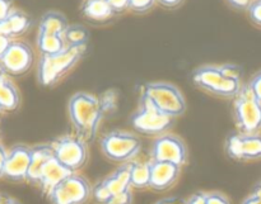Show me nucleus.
Instances as JSON below:
<instances>
[{"instance_id": "nucleus-3", "label": "nucleus", "mask_w": 261, "mask_h": 204, "mask_svg": "<svg viewBox=\"0 0 261 204\" xmlns=\"http://www.w3.org/2000/svg\"><path fill=\"white\" fill-rule=\"evenodd\" d=\"M87 47L66 46L56 55H41L37 65V79L42 86H54L70 73L86 53Z\"/></svg>"}, {"instance_id": "nucleus-12", "label": "nucleus", "mask_w": 261, "mask_h": 204, "mask_svg": "<svg viewBox=\"0 0 261 204\" xmlns=\"http://www.w3.org/2000/svg\"><path fill=\"white\" fill-rule=\"evenodd\" d=\"M226 152L237 161L261 159V133H234L227 139Z\"/></svg>"}, {"instance_id": "nucleus-33", "label": "nucleus", "mask_w": 261, "mask_h": 204, "mask_svg": "<svg viewBox=\"0 0 261 204\" xmlns=\"http://www.w3.org/2000/svg\"><path fill=\"white\" fill-rule=\"evenodd\" d=\"M242 204H261V184L255 187L251 194L242 202Z\"/></svg>"}, {"instance_id": "nucleus-34", "label": "nucleus", "mask_w": 261, "mask_h": 204, "mask_svg": "<svg viewBox=\"0 0 261 204\" xmlns=\"http://www.w3.org/2000/svg\"><path fill=\"white\" fill-rule=\"evenodd\" d=\"M226 2L236 10H249L254 0H226Z\"/></svg>"}, {"instance_id": "nucleus-2", "label": "nucleus", "mask_w": 261, "mask_h": 204, "mask_svg": "<svg viewBox=\"0 0 261 204\" xmlns=\"http://www.w3.org/2000/svg\"><path fill=\"white\" fill-rule=\"evenodd\" d=\"M191 80L196 88L224 99H234L244 86L242 69L234 63L199 66Z\"/></svg>"}, {"instance_id": "nucleus-1", "label": "nucleus", "mask_w": 261, "mask_h": 204, "mask_svg": "<svg viewBox=\"0 0 261 204\" xmlns=\"http://www.w3.org/2000/svg\"><path fill=\"white\" fill-rule=\"evenodd\" d=\"M115 107L116 95L112 91L106 93L102 98L84 91L74 94L69 100L68 111L76 134L87 144L93 142L105 117Z\"/></svg>"}, {"instance_id": "nucleus-6", "label": "nucleus", "mask_w": 261, "mask_h": 204, "mask_svg": "<svg viewBox=\"0 0 261 204\" xmlns=\"http://www.w3.org/2000/svg\"><path fill=\"white\" fill-rule=\"evenodd\" d=\"M233 117L241 133H261V101L249 85H244L233 100Z\"/></svg>"}, {"instance_id": "nucleus-38", "label": "nucleus", "mask_w": 261, "mask_h": 204, "mask_svg": "<svg viewBox=\"0 0 261 204\" xmlns=\"http://www.w3.org/2000/svg\"><path fill=\"white\" fill-rule=\"evenodd\" d=\"M7 154L8 151L5 150V147L0 144V179L4 175V167H5V160H7Z\"/></svg>"}, {"instance_id": "nucleus-40", "label": "nucleus", "mask_w": 261, "mask_h": 204, "mask_svg": "<svg viewBox=\"0 0 261 204\" xmlns=\"http://www.w3.org/2000/svg\"><path fill=\"white\" fill-rule=\"evenodd\" d=\"M0 204H20L17 199L12 197H8V195H2V200H0Z\"/></svg>"}, {"instance_id": "nucleus-35", "label": "nucleus", "mask_w": 261, "mask_h": 204, "mask_svg": "<svg viewBox=\"0 0 261 204\" xmlns=\"http://www.w3.org/2000/svg\"><path fill=\"white\" fill-rule=\"evenodd\" d=\"M13 41L14 40H12L10 37L5 36L4 33L0 32V57H2L5 52H7V50L10 47V45H12Z\"/></svg>"}, {"instance_id": "nucleus-19", "label": "nucleus", "mask_w": 261, "mask_h": 204, "mask_svg": "<svg viewBox=\"0 0 261 204\" xmlns=\"http://www.w3.org/2000/svg\"><path fill=\"white\" fill-rule=\"evenodd\" d=\"M81 12L86 19L93 23H106L116 14L107 0H84Z\"/></svg>"}, {"instance_id": "nucleus-37", "label": "nucleus", "mask_w": 261, "mask_h": 204, "mask_svg": "<svg viewBox=\"0 0 261 204\" xmlns=\"http://www.w3.org/2000/svg\"><path fill=\"white\" fill-rule=\"evenodd\" d=\"M186 204H206V193H195L186 200Z\"/></svg>"}, {"instance_id": "nucleus-30", "label": "nucleus", "mask_w": 261, "mask_h": 204, "mask_svg": "<svg viewBox=\"0 0 261 204\" xmlns=\"http://www.w3.org/2000/svg\"><path fill=\"white\" fill-rule=\"evenodd\" d=\"M206 204H231L221 193H206Z\"/></svg>"}, {"instance_id": "nucleus-8", "label": "nucleus", "mask_w": 261, "mask_h": 204, "mask_svg": "<svg viewBox=\"0 0 261 204\" xmlns=\"http://www.w3.org/2000/svg\"><path fill=\"white\" fill-rule=\"evenodd\" d=\"M54 157L71 173L78 172L86 165L88 159L87 142L78 134H65L54 140L50 144Z\"/></svg>"}, {"instance_id": "nucleus-9", "label": "nucleus", "mask_w": 261, "mask_h": 204, "mask_svg": "<svg viewBox=\"0 0 261 204\" xmlns=\"http://www.w3.org/2000/svg\"><path fill=\"white\" fill-rule=\"evenodd\" d=\"M91 195V185L86 178L73 173L61 180L47 197L51 204H86Z\"/></svg>"}, {"instance_id": "nucleus-5", "label": "nucleus", "mask_w": 261, "mask_h": 204, "mask_svg": "<svg viewBox=\"0 0 261 204\" xmlns=\"http://www.w3.org/2000/svg\"><path fill=\"white\" fill-rule=\"evenodd\" d=\"M101 150L111 161L127 164L142 151V140L130 132L115 129L102 136Z\"/></svg>"}, {"instance_id": "nucleus-31", "label": "nucleus", "mask_w": 261, "mask_h": 204, "mask_svg": "<svg viewBox=\"0 0 261 204\" xmlns=\"http://www.w3.org/2000/svg\"><path fill=\"white\" fill-rule=\"evenodd\" d=\"M109 4L111 5L112 10L115 13H122L125 12L126 9H129V3L130 0H107Z\"/></svg>"}, {"instance_id": "nucleus-4", "label": "nucleus", "mask_w": 261, "mask_h": 204, "mask_svg": "<svg viewBox=\"0 0 261 204\" xmlns=\"http://www.w3.org/2000/svg\"><path fill=\"white\" fill-rule=\"evenodd\" d=\"M142 95L145 96L155 109L173 118L182 116L186 111V101L182 93L171 83L157 81L145 84Z\"/></svg>"}, {"instance_id": "nucleus-17", "label": "nucleus", "mask_w": 261, "mask_h": 204, "mask_svg": "<svg viewBox=\"0 0 261 204\" xmlns=\"http://www.w3.org/2000/svg\"><path fill=\"white\" fill-rule=\"evenodd\" d=\"M70 174H73V173H71L70 170L66 169V167H64L60 162L56 161L55 157H53V159L46 164V166L43 167V172L42 174H41L38 187L42 189V192L45 193V194H48L61 180H64Z\"/></svg>"}, {"instance_id": "nucleus-42", "label": "nucleus", "mask_w": 261, "mask_h": 204, "mask_svg": "<svg viewBox=\"0 0 261 204\" xmlns=\"http://www.w3.org/2000/svg\"><path fill=\"white\" fill-rule=\"evenodd\" d=\"M2 113H3V111H2V108H0V116H2Z\"/></svg>"}, {"instance_id": "nucleus-15", "label": "nucleus", "mask_w": 261, "mask_h": 204, "mask_svg": "<svg viewBox=\"0 0 261 204\" xmlns=\"http://www.w3.org/2000/svg\"><path fill=\"white\" fill-rule=\"evenodd\" d=\"M32 19L27 13L19 9H13L10 14L0 22V32L10 37L12 40L20 37L30 29Z\"/></svg>"}, {"instance_id": "nucleus-10", "label": "nucleus", "mask_w": 261, "mask_h": 204, "mask_svg": "<svg viewBox=\"0 0 261 204\" xmlns=\"http://www.w3.org/2000/svg\"><path fill=\"white\" fill-rule=\"evenodd\" d=\"M150 159L153 161L172 162L182 167L188 160V150L180 137L165 133L155 137L150 146Z\"/></svg>"}, {"instance_id": "nucleus-23", "label": "nucleus", "mask_w": 261, "mask_h": 204, "mask_svg": "<svg viewBox=\"0 0 261 204\" xmlns=\"http://www.w3.org/2000/svg\"><path fill=\"white\" fill-rule=\"evenodd\" d=\"M64 41L66 46L73 47H87L89 41V32L82 24H69L68 29L64 33Z\"/></svg>"}, {"instance_id": "nucleus-21", "label": "nucleus", "mask_w": 261, "mask_h": 204, "mask_svg": "<svg viewBox=\"0 0 261 204\" xmlns=\"http://www.w3.org/2000/svg\"><path fill=\"white\" fill-rule=\"evenodd\" d=\"M69 22L65 15L56 10L46 12L40 19L38 24V33L54 36H64L65 30L68 29Z\"/></svg>"}, {"instance_id": "nucleus-29", "label": "nucleus", "mask_w": 261, "mask_h": 204, "mask_svg": "<svg viewBox=\"0 0 261 204\" xmlns=\"http://www.w3.org/2000/svg\"><path fill=\"white\" fill-rule=\"evenodd\" d=\"M132 202H133L132 190H127V192L121 193V194L114 195L109 204H132Z\"/></svg>"}, {"instance_id": "nucleus-14", "label": "nucleus", "mask_w": 261, "mask_h": 204, "mask_svg": "<svg viewBox=\"0 0 261 204\" xmlns=\"http://www.w3.org/2000/svg\"><path fill=\"white\" fill-rule=\"evenodd\" d=\"M181 166L165 161L150 160V183L149 188L155 192H165L170 189L180 177Z\"/></svg>"}, {"instance_id": "nucleus-28", "label": "nucleus", "mask_w": 261, "mask_h": 204, "mask_svg": "<svg viewBox=\"0 0 261 204\" xmlns=\"http://www.w3.org/2000/svg\"><path fill=\"white\" fill-rule=\"evenodd\" d=\"M249 88L251 89V91L254 93V95L256 96V99L259 101H261V71L255 74L254 76L251 78L250 83L247 84Z\"/></svg>"}, {"instance_id": "nucleus-7", "label": "nucleus", "mask_w": 261, "mask_h": 204, "mask_svg": "<svg viewBox=\"0 0 261 204\" xmlns=\"http://www.w3.org/2000/svg\"><path fill=\"white\" fill-rule=\"evenodd\" d=\"M130 122L133 128L139 133L158 137L172 128L175 118L155 109L145 96L140 95L139 108L133 113Z\"/></svg>"}, {"instance_id": "nucleus-22", "label": "nucleus", "mask_w": 261, "mask_h": 204, "mask_svg": "<svg viewBox=\"0 0 261 204\" xmlns=\"http://www.w3.org/2000/svg\"><path fill=\"white\" fill-rule=\"evenodd\" d=\"M37 48L41 55H56L66 47L63 36L37 33Z\"/></svg>"}, {"instance_id": "nucleus-26", "label": "nucleus", "mask_w": 261, "mask_h": 204, "mask_svg": "<svg viewBox=\"0 0 261 204\" xmlns=\"http://www.w3.org/2000/svg\"><path fill=\"white\" fill-rule=\"evenodd\" d=\"M157 4L155 0H130L129 9L134 13H145Z\"/></svg>"}, {"instance_id": "nucleus-32", "label": "nucleus", "mask_w": 261, "mask_h": 204, "mask_svg": "<svg viewBox=\"0 0 261 204\" xmlns=\"http://www.w3.org/2000/svg\"><path fill=\"white\" fill-rule=\"evenodd\" d=\"M13 9L14 8H13L12 0H0V22H3Z\"/></svg>"}, {"instance_id": "nucleus-20", "label": "nucleus", "mask_w": 261, "mask_h": 204, "mask_svg": "<svg viewBox=\"0 0 261 204\" xmlns=\"http://www.w3.org/2000/svg\"><path fill=\"white\" fill-rule=\"evenodd\" d=\"M20 106V94L15 84L7 76H0V108L5 113L15 112Z\"/></svg>"}, {"instance_id": "nucleus-13", "label": "nucleus", "mask_w": 261, "mask_h": 204, "mask_svg": "<svg viewBox=\"0 0 261 204\" xmlns=\"http://www.w3.org/2000/svg\"><path fill=\"white\" fill-rule=\"evenodd\" d=\"M32 159V147L15 145L8 151L3 178L14 183L27 182L28 170Z\"/></svg>"}, {"instance_id": "nucleus-24", "label": "nucleus", "mask_w": 261, "mask_h": 204, "mask_svg": "<svg viewBox=\"0 0 261 204\" xmlns=\"http://www.w3.org/2000/svg\"><path fill=\"white\" fill-rule=\"evenodd\" d=\"M150 161L132 162V187L137 189L149 188Z\"/></svg>"}, {"instance_id": "nucleus-43", "label": "nucleus", "mask_w": 261, "mask_h": 204, "mask_svg": "<svg viewBox=\"0 0 261 204\" xmlns=\"http://www.w3.org/2000/svg\"><path fill=\"white\" fill-rule=\"evenodd\" d=\"M0 200H2V195H0Z\"/></svg>"}, {"instance_id": "nucleus-25", "label": "nucleus", "mask_w": 261, "mask_h": 204, "mask_svg": "<svg viewBox=\"0 0 261 204\" xmlns=\"http://www.w3.org/2000/svg\"><path fill=\"white\" fill-rule=\"evenodd\" d=\"M92 197L98 204H109L110 200L112 199L114 195L107 190L105 184L102 182L97 183L93 188H92Z\"/></svg>"}, {"instance_id": "nucleus-27", "label": "nucleus", "mask_w": 261, "mask_h": 204, "mask_svg": "<svg viewBox=\"0 0 261 204\" xmlns=\"http://www.w3.org/2000/svg\"><path fill=\"white\" fill-rule=\"evenodd\" d=\"M247 13H249V18L251 19V22L261 28V0H254Z\"/></svg>"}, {"instance_id": "nucleus-11", "label": "nucleus", "mask_w": 261, "mask_h": 204, "mask_svg": "<svg viewBox=\"0 0 261 204\" xmlns=\"http://www.w3.org/2000/svg\"><path fill=\"white\" fill-rule=\"evenodd\" d=\"M33 61L32 47L23 41H13L7 52L0 57V65L7 75L22 76L30 71Z\"/></svg>"}, {"instance_id": "nucleus-39", "label": "nucleus", "mask_w": 261, "mask_h": 204, "mask_svg": "<svg viewBox=\"0 0 261 204\" xmlns=\"http://www.w3.org/2000/svg\"><path fill=\"white\" fill-rule=\"evenodd\" d=\"M157 204H186L185 200L178 199V198H170V199H163Z\"/></svg>"}, {"instance_id": "nucleus-36", "label": "nucleus", "mask_w": 261, "mask_h": 204, "mask_svg": "<svg viewBox=\"0 0 261 204\" xmlns=\"http://www.w3.org/2000/svg\"><path fill=\"white\" fill-rule=\"evenodd\" d=\"M184 2H185V0H155L157 4L166 8V9H175V8L180 7Z\"/></svg>"}, {"instance_id": "nucleus-41", "label": "nucleus", "mask_w": 261, "mask_h": 204, "mask_svg": "<svg viewBox=\"0 0 261 204\" xmlns=\"http://www.w3.org/2000/svg\"><path fill=\"white\" fill-rule=\"evenodd\" d=\"M4 70H3V67H2V65H0V76H2V75H4Z\"/></svg>"}, {"instance_id": "nucleus-16", "label": "nucleus", "mask_w": 261, "mask_h": 204, "mask_svg": "<svg viewBox=\"0 0 261 204\" xmlns=\"http://www.w3.org/2000/svg\"><path fill=\"white\" fill-rule=\"evenodd\" d=\"M53 157L54 152L50 145H37L32 147V159H31L30 170H28L27 182L38 187L43 167Z\"/></svg>"}, {"instance_id": "nucleus-18", "label": "nucleus", "mask_w": 261, "mask_h": 204, "mask_svg": "<svg viewBox=\"0 0 261 204\" xmlns=\"http://www.w3.org/2000/svg\"><path fill=\"white\" fill-rule=\"evenodd\" d=\"M102 183L112 195L132 190V162L121 165L106 179L102 180Z\"/></svg>"}]
</instances>
